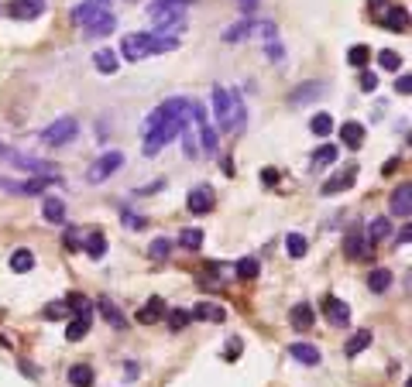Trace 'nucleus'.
Returning <instances> with one entry per match:
<instances>
[{
    "instance_id": "09e8293b",
    "label": "nucleus",
    "mask_w": 412,
    "mask_h": 387,
    "mask_svg": "<svg viewBox=\"0 0 412 387\" xmlns=\"http://www.w3.org/2000/svg\"><path fill=\"white\" fill-rule=\"evenodd\" d=\"M399 165H402V161H399V158H388V161H385V168H381V172H385V175H395V168H399Z\"/></svg>"
},
{
    "instance_id": "6ab92c4d",
    "label": "nucleus",
    "mask_w": 412,
    "mask_h": 387,
    "mask_svg": "<svg viewBox=\"0 0 412 387\" xmlns=\"http://www.w3.org/2000/svg\"><path fill=\"white\" fill-rule=\"evenodd\" d=\"M292 326L299 329V333H306L309 326H313V319H316V312H313V305H306V302H299V305H292Z\"/></svg>"
},
{
    "instance_id": "39448f33",
    "label": "nucleus",
    "mask_w": 412,
    "mask_h": 387,
    "mask_svg": "<svg viewBox=\"0 0 412 387\" xmlns=\"http://www.w3.org/2000/svg\"><path fill=\"white\" fill-rule=\"evenodd\" d=\"M374 21L385 24L388 31H406L409 28V10L388 0H374Z\"/></svg>"
},
{
    "instance_id": "0eeeda50",
    "label": "nucleus",
    "mask_w": 412,
    "mask_h": 387,
    "mask_svg": "<svg viewBox=\"0 0 412 387\" xmlns=\"http://www.w3.org/2000/svg\"><path fill=\"white\" fill-rule=\"evenodd\" d=\"M110 14V0H82L80 7H73V21L76 24H93L100 17Z\"/></svg>"
},
{
    "instance_id": "6e6552de",
    "label": "nucleus",
    "mask_w": 412,
    "mask_h": 387,
    "mask_svg": "<svg viewBox=\"0 0 412 387\" xmlns=\"http://www.w3.org/2000/svg\"><path fill=\"white\" fill-rule=\"evenodd\" d=\"M354 182H358V165H344L333 179H327V182H323V189H320V192H323V195H340V192H347Z\"/></svg>"
},
{
    "instance_id": "393cba45",
    "label": "nucleus",
    "mask_w": 412,
    "mask_h": 387,
    "mask_svg": "<svg viewBox=\"0 0 412 387\" xmlns=\"http://www.w3.org/2000/svg\"><path fill=\"white\" fill-rule=\"evenodd\" d=\"M114 28H117V21H114V14H107V17H100V21L86 24V38H107Z\"/></svg>"
},
{
    "instance_id": "1a4fd4ad",
    "label": "nucleus",
    "mask_w": 412,
    "mask_h": 387,
    "mask_svg": "<svg viewBox=\"0 0 412 387\" xmlns=\"http://www.w3.org/2000/svg\"><path fill=\"white\" fill-rule=\"evenodd\" d=\"M7 14L14 17V21H35L45 14V0H14L10 7H7Z\"/></svg>"
},
{
    "instance_id": "20e7f679",
    "label": "nucleus",
    "mask_w": 412,
    "mask_h": 387,
    "mask_svg": "<svg viewBox=\"0 0 412 387\" xmlns=\"http://www.w3.org/2000/svg\"><path fill=\"white\" fill-rule=\"evenodd\" d=\"M76 134H80V120H76V116H59L55 123H48V127L41 130V144L62 148V144H69Z\"/></svg>"
},
{
    "instance_id": "4c0bfd02",
    "label": "nucleus",
    "mask_w": 412,
    "mask_h": 387,
    "mask_svg": "<svg viewBox=\"0 0 412 387\" xmlns=\"http://www.w3.org/2000/svg\"><path fill=\"white\" fill-rule=\"evenodd\" d=\"M148 254H152L155 261H165V257L172 254V240H165V236H159V240H152V247H148Z\"/></svg>"
},
{
    "instance_id": "a19ab883",
    "label": "nucleus",
    "mask_w": 412,
    "mask_h": 387,
    "mask_svg": "<svg viewBox=\"0 0 412 387\" xmlns=\"http://www.w3.org/2000/svg\"><path fill=\"white\" fill-rule=\"evenodd\" d=\"M69 305H73V312H76V315H93V302H89V298H82V295H73V298H69Z\"/></svg>"
},
{
    "instance_id": "aec40b11",
    "label": "nucleus",
    "mask_w": 412,
    "mask_h": 387,
    "mask_svg": "<svg viewBox=\"0 0 412 387\" xmlns=\"http://www.w3.org/2000/svg\"><path fill=\"white\" fill-rule=\"evenodd\" d=\"M392 278H395V274L388 271V268H374V271L368 274V288L374 291V295H381V291L392 288Z\"/></svg>"
},
{
    "instance_id": "4be33fe9",
    "label": "nucleus",
    "mask_w": 412,
    "mask_h": 387,
    "mask_svg": "<svg viewBox=\"0 0 412 387\" xmlns=\"http://www.w3.org/2000/svg\"><path fill=\"white\" fill-rule=\"evenodd\" d=\"M69 384L93 387V367H89V363H73V367H69Z\"/></svg>"
},
{
    "instance_id": "2eb2a0df",
    "label": "nucleus",
    "mask_w": 412,
    "mask_h": 387,
    "mask_svg": "<svg viewBox=\"0 0 412 387\" xmlns=\"http://www.w3.org/2000/svg\"><path fill=\"white\" fill-rule=\"evenodd\" d=\"M41 216H45L48 223H66V202H62L59 195H45V199H41Z\"/></svg>"
},
{
    "instance_id": "f8f14e48",
    "label": "nucleus",
    "mask_w": 412,
    "mask_h": 387,
    "mask_svg": "<svg viewBox=\"0 0 412 387\" xmlns=\"http://www.w3.org/2000/svg\"><path fill=\"white\" fill-rule=\"evenodd\" d=\"M368 250H374L368 243V236H365V230H351L347 236H344V254L351 257V261H358V257H365Z\"/></svg>"
},
{
    "instance_id": "a878e982",
    "label": "nucleus",
    "mask_w": 412,
    "mask_h": 387,
    "mask_svg": "<svg viewBox=\"0 0 412 387\" xmlns=\"http://www.w3.org/2000/svg\"><path fill=\"white\" fill-rule=\"evenodd\" d=\"M89 319H93V315H76V319L66 326V340H69V343H80L82 336L89 333Z\"/></svg>"
},
{
    "instance_id": "2f4dec72",
    "label": "nucleus",
    "mask_w": 412,
    "mask_h": 387,
    "mask_svg": "<svg viewBox=\"0 0 412 387\" xmlns=\"http://www.w3.org/2000/svg\"><path fill=\"white\" fill-rule=\"evenodd\" d=\"M258 274H261V264H258L254 257H241V261H237V278H241V281H254Z\"/></svg>"
},
{
    "instance_id": "de8ad7c7",
    "label": "nucleus",
    "mask_w": 412,
    "mask_h": 387,
    "mask_svg": "<svg viewBox=\"0 0 412 387\" xmlns=\"http://www.w3.org/2000/svg\"><path fill=\"white\" fill-rule=\"evenodd\" d=\"M241 349H244V343H241V340H227V356H230V360H234Z\"/></svg>"
},
{
    "instance_id": "e433bc0d",
    "label": "nucleus",
    "mask_w": 412,
    "mask_h": 387,
    "mask_svg": "<svg viewBox=\"0 0 412 387\" xmlns=\"http://www.w3.org/2000/svg\"><path fill=\"white\" fill-rule=\"evenodd\" d=\"M378 62H381V69H388V73H399V66H402V55H399V52H392V48H385V52L378 55Z\"/></svg>"
},
{
    "instance_id": "4468645a",
    "label": "nucleus",
    "mask_w": 412,
    "mask_h": 387,
    "mask_svg": "<svg viewBox=\"0 0 412 387\" xmlns=\"http://www.w3.org/2000/svg\"><path fill=\"white\" fill-rule=\"evenodd\" d=\"M288 356H292V360H299L302 367H316V363L323 360L320 347H313V343H292V347H288Z\"/></svg>"
},
{
    "instance_id": "a211bd4d",
    "label": "nucleus",
    "mask_w": 412,
    "mask_h": 387,
    "mask_svg": "<svg viewBox=\"0 0 412 387\" xmlns=\"http://www.w3.org/2000/svg\"><path fill=\"white\" fill-rule=\"evenodd\" d=\"M93 305L100 309V315H103V319H107V322H110L114 329H124V326H127V315H124V312L117 309V305H114L110 298H100V302H93Z\"/></svg>"
},
{
    "instance_id": "7c9ffc66",
    "label": "nucleus",
    "mask_w": 412,
    "mask_h": 387,
    "mask_svg": "<svg viewBox=\"0 0 412 387\" xmlns=\"http://www.w3.org/2000/svg\"><path fill=\"white\" fill-rule=\"evenodd\" d=\"M251 28H254L251 21H237V24H230V28L223 31V41H227V45H234V41H244L247 35H251Z\"/></svg>"
},
{
    "instance_id": "dca6fc26",
    "label": "nucleus",
    "mask_w": 412,
    "mask_h": 387,
    "mask_svg": "<svg viewBox=\"0 0 412 387\" xmlns=\"http://www.w3.org/2000/svg\"><path fill=\"white\" fill-rule=\"evenodd\" d=\"M340 141L347 144V148H361L365 144V127L358 123V120H347V123H340Z\"/></svg>"
},
{
    "instance_id": "f03ea898",
    "label": "nucleus",
    "mask_w": 412,
    "mask_h": 387,
    "mask_svg": "<svg viewBox=\"0 0 412 387\" xmlns=\"http://www.w3.org/2000/svg\"><path fill=\"white\" fill-rule=\"evenodd\" d=\"M213 114H216L220 130H227V134H241L247 127V110H244V100H241L237 89L213 86Z\"/></svg>"
},
{
    "instance_id": "bb28decb",
    "label": "nucleus",
    "mask_w": 412,
    "mask_h": 387,
    "mask_svg": "<svg viewBox=\"0 0 412 387\" xmlns=\"http://www.w3.org/2000/svg\"><path fill=\"white\" fill-rule=\"evenodd\" d=\"M306 250H309V243H306V236L302 233H288L286 236V254L292 261H299V257H306Z\"/></svg>"
},
{
    "instance_id": "9b49d317",
    "label": "nucleus",
    "mask_w": 412,
    "mask_h": 387,
    "mask_svg": "<svg viewBox=\"0 0 412 387\" xmlns=\"http://www.w3.org/2000/svg\"><path fill=\"white\" fill-rule=\"evenodd\" d=\"M323 315L330 319V326H337V329H344V326L351 322V309H347L337 295H327V298H323Z\"/></svg>"
},
{
    "instance_id": "603ef678",
    "label": "nucleus",
    "mask_w": 412,
    "mask_h": 387,
    "mask_svg": "<svg viewBox=\"0 0 412 387\" xmlns=\"http://www.w3.org/2000/svg\"><path fill=\"white\" fill-rule=\"evenodd\" d=\"M254 7H258V0H241V10H247V14H251Z\"/></svg>"
},
{
    "instance_id": "423d86ee",
    "label": "nucleus",
    "mask_w": 412,
    "mask_h": 387,
    "mask_svg": "<svg viewBox=\"0 0 412 387\" xmlns=\"http://www.w3.org/2000/svg\"><path fill=\"white\" fill-rule=\"evenodd\" d=\"M117 168H124V151H107L103 158H96V165L89 168V182H107Z\"/></svg>"
},
{
    "instance_id": "864d4df0",
    "label": "nucleus",
    "mask_w": 412,
    "mask_h": 387,
    "mask_svg": "<svg viewBox=\"0 0 412 387\" xmlns=\"http://www.w3.org/2000/svg\"><path fill=\"white\" fill-rule=\"evenodd\" d=\"M0 151H3V148H0Z\"/></svg>"
},
{
    "instance_id": "ea45409f",
    "label": "nucleus",
    "mask_w": 412,
    "mask_h": 387,
    "mask_svg": "<svg viewBox=\"0 0 412 387\" xmlns=\"http://www.w3.org/2000/svg\"><path fill=\"white\" fill-rule=\"evenodd\" d=\"M189 319H193L189 312L172 309V312H168V329H175V333H179V329H186V326H189Z\"/></svg>"
},
{
    "instance_id": "ddd939ff",
    "label": "nucleus",
    "mask_w": 412,
    "mask_h": 387,
    "mask_svg": "<svg viewBox=\"0 0 412 387\" xmlns=\"http://www.w3.org/2000/svg\"><path fill=\"white\" fill-rule=\"evenodd\" d=\"M409 192H412V185H409V182H402V185L392 192V199H388V209H392L395 216H402V220H409V216H412Z\"/></svg>"
},
{
    "instance_id": "72a5a7b5",
    "label": "nucleus",
    "mask_w": 412,
    "mask_h": 387,
    "mask_svg": "<svg viewBox=\"0 0 412 387\" xmlns=\"http://www.w3.org/2000/svg\"><path fill=\"white\" fill-rule=\"evenodd\" d=\"M309 130L316 134V137H327L330 130H333V120H330V114H316L313 120H309Z\"/></svg>"
},
{
    "instance_id": "9d476101",
    "label": "nucleus",
    "mask_w": 412,
    "mask_h": 387,
    "mask_svg": "<svg viewBox=\"0 0 412 387\" xmlns=\"http://www.w3.org/2000/svg\"><path fill=\"white\" fill-rule=\"evenodd\" d=\"M213 202H216V199H213V189H209V185H196V189L189 192V199H186V206H189L193 216H206V213L213 209Z\"/></svg>"
},
{
    "instance_id": "f3484780",
    "label": "nucleus",
    "mask_w": 412,
    "mask_h": 387,
    "mask_svg": "<svg viewBox=\"0 0 412 387\" xmlns=\"http://www.w3.org/2000/svg\"><path fill=\"white\" fill-rule=\"evenodd\" d=\"M189 315H193V319H200V322H216V326H220V322L227 319V309H220V305H213V302H200V305L189 312Z\"/></svg>"
},
{
    "instance_id": "a18cd8bd",
    "label": "nucleus",
    "mask_w": 412,
    "mask_h": 387,
    "mask_svg": "<svg viewBox=\"0 0 412 387\" xmlns=\"http://www.w3.org/2000/svg\"><path fill=\"white\" fill-rule=\"evenodd\" d=\"M395 89H399L402 96H409V93H412V76H409V73H406V76H402L399 82H395Z\"/></svg>"
},
{
    "instance_id": "37998d69",
    "label": "nucleus",
    "mask_w": 412,
    "mask_h": 387,
    "mask_svg": "<svg viewBox=\"0 0 412 387\" xmlns=\"http://www.w3.org/2000/svg\"><path fill=\"white\" fill-rule=\"evenodd\" d=\"M124 223H127L131 230H145V216H138V213H127V209H124Z\"/></svg>"
},
{
    "instance_id": "f704fd0d",
    "label": "nucleus",
    "mask_w": 412,
    "mask_h": 387,
    "mask_svg": "<svg viewBox=\"0 0 412 387\" xmlns=\"http://www.w3.org/2000/svg\"><path fill=\"white\" fill-rule=\"evenodd\" d=\"M179 247H186V250H200V247H203V233L200 230H182L179 233Z\"/></svg>"
},
{
    "instance_id": "473e14b6",
    "label": "nucleus",
    "mask_w": 412,
    "mask_h": 387,
    "mask_svg": "<svg viewBox=\"0 0 412 387\" xmlns=\"http://www.w3.org/2000/svg\"><path fill=\"white\" fill-rule=\"evenodd\" d=\"M347 59H351V66H358V69H365L371 62V48L368 45H354L351 52H347Z\"/></svg>"
},
{
    "instance_id": "79ce46f5",
    "label": "nucleus",
    "mask_w": 412,
    "mask_h": 387,
    "mask_svg": "<svg viewBox=\"0 0 412 387\" xmlns=\"http://www.w3.org/2000/svg\"><path fill=\"white\" fill-rule=\"evenodd\" d=\"M251 31H258L261 38H268V41H275V21H258Z\"/></svg>"
},
{
    "instance_id": "5701e85b",
    "label": "nucleus",
    "mask_w": 412,
    "mask_h": 387,
    "mask_svg": "<svg viewBox=\"0 0 412 387\" xmlns=\"http://www.w3.org/2000/svg\"><path fill=\"white\" fill-rule=\"evenodd\" d=\"M388 233H392V223H388L385 216H378V220H371L368 227H365V236H368V243H371V247H374L378 240H385Z\"/></svg>"
},
{
    "instance_id": "8fccbe9b",
    "label": "nucleus",
    "mask_w": 412,
    "mask_h": 387,
    "mask_svg": "<svg viewBox=\"0 0 412 387\" xmlns=\"http://www.w3.org/2000/svg\"><path fill=\"white\" fill-rule=\"evenodd\" d=\"M261 182H265V185H275V182H279V172H272V168L261 172Z\"/></svg>"
},
{
    "instance_id": "7ed1b4c3",
    "label": "nucleus",
    "mask_w": 412,
    "mask_h": 387,
    "mask_svg": "<svg viewBox=\"0 0 412 387\" xmlns=\"http://www.w3.org/2000/svg\"><path fill=\"white\" fill-rule=\"evenodd\" d=\"M172 48H179V38H165V35H155V31H138V35H127L121 41V55L127 62H145V59L172 52Z\"/></svg>"
},
{
    "instance_id": "c03bdc74",
    "label": "nucleus",
    "mask_w": 412,
    "mask_h": 387,
    "mask_svg": "<svg viewBox=\"0 0 412 387\" xmlns=\"http://www.w3.org/2000/svg\"><path fill=\"white\" fill-rule=\"evenodd\" d=\"M361 89H365V93H374V89H378V76H374V73H365V76H361Z\"/></svg>"
},
{
    "instance_id": "58836bf2",
    "label": "nucleus",
    "mask_w": 412,
    "mask_h": 387,
    "mask_svg": "<svg viewBox=\"0 0 412 387\" xmlns=\"http://www.w3.org/2000/svg\"><path fill=\"white\" fill-rule=\"evenodd\" d=\"M323 89H320V82H302V89L299 93H292V103H302V100H313V96H320Z\"/></svg>"
},
{
    "instance_id": "c756f323",
    "label": "nucleus",
    "mask_w": 412,
    "mask_h": 387,
    "mask_svg": "<svg viewBox=\"0 0 412 387\" xmlns=\"http://www.w3.org/2000/svg\"><path fill=\"white\" fill-rule=\"evenodd\" d=\"M93 62H96V69H100L103 76H114V73H117V55H114V52H107V48H103V52H96V55H93Z\"/></svg>"
},
{
    "instance_id": "412c9836",
    "label": "nucleus",
    "mask_w": 412,
    "mask_h": 387,
    "mask_svg": "<svg viewBox=\"0 0 412 387\" xmlns=\"http://www.w3.org/2000/svg\"><path fill=\"white\" fill-rule=\"evenodd\" d=\"M165 315V302L162 298H152V302H145V309L138 312V322L141 326H152V322H159Z\"/></svg>"
},
{
    "instance_id": "c85d7f7f",
    "label": "nucleus",
    "mask_w": 412,
    "mask_h": 387,
    "mask_svg": "<svg viewBox=\"0 0 412 387\" xmlns=\"http://www.w3.org/2000/svg\"><path fill=\"white\" fill-rule=\"evenodd\" d=\"M86 254H89L93 261H100V257L107 254V236H103L100 230H96V233H89V236H86Z\"/></svg>"
},
{
    "instance_id": "cd10ccee",
    "label": "nucleus",
    "mask_w": 412,
    "mask_h": 387,
    "mask_svg": "<svg viewBox=\"0 0 412 387\" xmlns=\"http://www.w3.org/2000/svg\"><path fill=\"white\" fill-rule=\"evenodd\" d=\"M371 347V329H358L351 340H347V347H344V353L347 356H358L361 349H368Z\"/></svg>"
},
{
    "instance_id": "f257e3e1",
    "label": "nucleus",
    "mask_w": 412,
    "mask_h": 387,
    "mask_svg": "<svg viewBox=\"0 0 412 387\" xmlns=\"http://www.w3.org/2000/svg\"><path fill=\"white\" fill-rule=\"evenodd\" d=\"M186 120H189V100L186 96H168L162 107L145 120V144H141V151L148 158L159 155L168 141L179 137Z\"/></svg>"
},
{
    "instance_id": "3c124183",
    "label": "nucleus",
    "mask_w": 412,
    "mask_h": 387,
    "mask_svg": "<svg viewBox=\"0 0 412 387\" xmlns=\"http://www.w3.org/2000/svg\"><path fill=\"white\" fill-rule=\"evenodd\" d=\"M76 243H80V233L69 230V233H66V247H76Z\"/></svg>"
},
{
    "instance_id": "49530a36",
    "label": "nucleus",
    "mask_w": 412,
    "mask_h": 387,
    "mask_svg": "<svg viewBox=\"0 0 412 387\" xmlns=\"http://www.w3.org/2000/svg\"><path fill=\"white\" fill-rule=\"evenodd\" d=\"M268 59H272V62H282V45H279V41L268 45Z\"/></svg>"
},
{
    "instance_id": "b1692460",
    "label": "nucleus",
    "mask_w": 412,
    "mask_h": 387,
    "mask_svg": "<svg viewBox=\"0 0 412 387\" xmlns=\"http://www.w3.org/2000/svg\"><path fill=\"white\" fill-rule=\"evenodd\" d=\"M31 268H35V254H31V250H24V247H21V250H14V254H10V271H14V274H28Z\"/></svg>"
},
{
    "instance_id": "c9c22d12",
    "label": "nucleus",
    "mask_w": 412,
    "mask_h": 387,
    "mask_svg": "<svg viewBox=\"0 0 412 387\" xmlns=\"http://www.w3.org/2000/svg\"><path fill=\"white\" fill-rule=\"evenodd\" d=\"M333 161H337V148H333V144H323V148L313 155V168H327Z\"/></svg>"
}]
</instances>
